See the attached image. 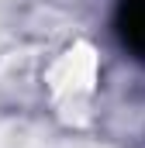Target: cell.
Segmentation results:
<instances>
[{
  "mask_svg": "<svg viewBox=\"0 0 145 148\" xmlns=\"http://www.w3.org/2000/svg\"><path fill=\"white\" fill-rule=\"evenodd\" d=\"M117 31H121V41L135 55H145V0H121Z\"/></svg>",
  "mask_w": 145,
  "mask_h": 148,
  "instance_id": "6da1fadb",
  "label": "cell"
}]
</instances>
